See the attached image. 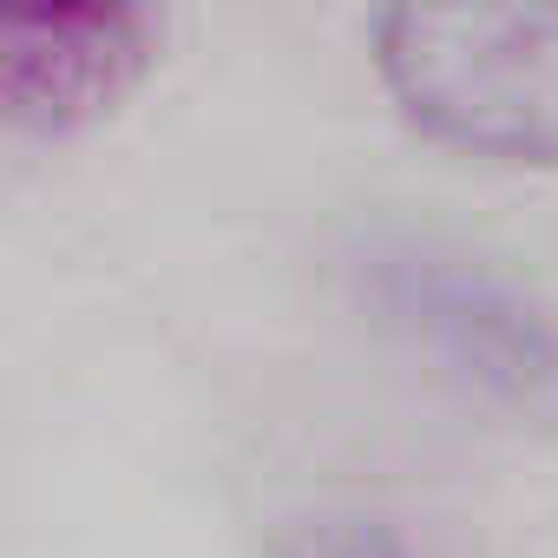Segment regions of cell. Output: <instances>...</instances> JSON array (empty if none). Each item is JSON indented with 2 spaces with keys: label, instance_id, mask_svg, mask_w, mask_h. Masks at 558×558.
Returning <instances> with one entry per match:
<instances>
[{
  "label": "cell",
  "instance_id": "cell-3",
  "mask_svg": "<svg viewBox=\"0 0 558 558\" xmlns=\"http://www.w3.org/2000/svg\"><path fill=\"white\" fill-rule=\"evenodd\" d=\"M395 316L427 336L466 381L506 395V401H538L558 381V342L551 329L486 269H466L460 256L408 250L388 269Z\"/></svg>",
  "mask_w": 558,
  "mask_h": 558
},
{
  "label": "cell",
  "instance_id": "cell-1",
  "mask_svg": "<svg viewBox=\"0 0 558 558\" xmlns=\"http://www.w3.org/2000/svg\"><path fill=\"white\" fill-rule=\"evenodd\" d=\"M368 47L414 138L558 171V0H381Z\"/></svg>",
  "mask_w": 558,
  "mask_h": 558
},
{
  "label": "cell",
  "instance_id": "cell-4",
  "mask_svg": "<svg viewBox=\"0 0 558 558\" xmlns=\"http://www.w3.org/2000/svg\"><path fill=\"white\" fill-rule=\"evenodd\" d=\"M269 558H414L381 519H362V512H310L296 519L283 538H276Z\"/></svg>",
  "mask_w": 558,
  "mask_h": 558
},
{
  "label": "cell",
  "instance_id": "cell-2",
  "mask_svg": "<svg viewBox=\"0 0 558 558\" xmlns=\"http://www.w3.org/2000/svg\"><path fill=\"white\" fill-rule=\"evenodd\" d=\"M151 66V0H0V132L66 138Z\"/></svg>",
  "mask_w": 558,
  "mask_h": 558
}]
</instances>
